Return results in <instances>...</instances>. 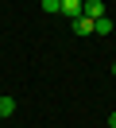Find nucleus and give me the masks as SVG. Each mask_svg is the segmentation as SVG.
Instances as JSON below:
<instances>
[{"label": "nucleus", "instance_id": "obj_7", "mask_svg": "<svg viewBox=\"0 0 116 128\" xmlns=\"http://www.w3.org/2000/svg\"><path fill=\"white\" fill-rule=\"evenodd\" d=\"M108 128H116V112H112V116H108Z\"/></svg>", "mask_w": 116, "mask_h": 128}, {"label": "nucleus", "instance_id": "obj_3", "mask_svg": "<svg viewBox=\"0 0 116 128\" xmlns=\"http://www.w3.org/2000/svg\"><path fill=\"white\" fill-rule=\"evenodd\" d=\"M112 20H108V16H101V20H93V35H112Z\"/></svg>", "mask_w": 116, "mask_h": 128}, {"label": "nucleus", "instance_id": "obj_1", "mask_svg": "<svg viewBox=\"0 0 116 128\" xmlns=\"http://www.w3.org/2000/svg\"><path fill=\"white\" fill-rule=\"evenodd\" d=\"M81 16L101 20V16H105V4H101V0H81Z\"/></svg>", "mask_w": 116, "mask_h": 128}, {"label": "nucleus", "instance_id": "obj_2", "mask_svg": "<svg viewBox=\"0 0 116 128\" xmlns=\"http://www.w3.org/2000/svg\"><path fill=\"white\" fill-rule=\"evenodd\" d=\"M62 16H66V20H77V16H81V0H62Z\"/></svg>", "mask_w": 116, "mask_h": 128}, {"label": "nucleus", "instance_id": "obj_6", "mask_svg": "<svg viewBox=\"0 0 116 128\" xmlns=\"http://www.w3.org/2000/svg\"><path fill=\"white\" fill-rule=\"evenodd\" d=\"M43 12H50V16H62V0H43Z\"/></svg>", "mask_w": 116, "mask_h": 128}, {"label": "nucleus", "instance_id": "obj_4", "mask_svg": "<svg viewBox=\"0 0 116 128\" xmlns=\"http://www.w3.org/2000/svg\"><path fill=\"white\" fill-rule=\"evenodd\" d=\"M74 31H77V35H93V20H89V16H77V20H74Z\"/></svg>", "mask_w": 116, "mask_h": 128}, {"label": "nucleus", "instance_id": "obj_5", "mask_svg": "<svg viewBox=\"0 0 116 128\" xmlns=\"http://www.w3.org/2000/svg\"><path fill=\"white\" fill-rule=\"evenodd\" d=\"M15 112V97H0V120Z\"/></svg>", "mask_w": 116, "mask_h": 128}, {"label": "nucleus", "instance_id": "obj_8", "mask_svg": "<svg viewBox=\"0 0 116 128\" xmlns=\"http://www.w3.org/2000/svg\"><path fill=\"white\" fill-rule=\"evenodd\" d=\"M112 78H116V62H112Z\"/></svg>", "mask_w": 116, "mask_h": 128}]
</instances>
